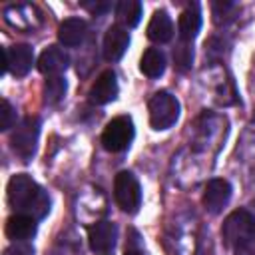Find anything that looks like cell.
Here are the masks:
<instances>
[{"mask_svg": "<svg viewBox=\"0 0 255 255\" xmlns=\"http://www.w3.org/2000/svg\"><path fill=\"white\" fill-rule=\"evenodd\" d=\"M36 219L30 215H22L16 213L12 217H8L6 221V237L12 239L14 243H26L28 239H32L36 235Z\"/></svg>", "mask_w": 255, "mask_h": 255, "instance_id": "13", "label": "cell"}, {"mask_svg": "<svg viewBox=\"0 0 255 255\" xmlns=\"http://www.w3.org/2000/svg\"><path fill=\"white\" fill-rule=\"evenodd\" d=\"M235 255H253V249H251V245L249 247H241V249H235Z\"/></svg>", "mask_w": 255, "mask_h": 255, "instance_id": "24", "label": "cell"}, {"mask_svg": "<svg viewBox=\"0 0 255 255\" xmlns=\"http://www.w3.org/2000/svg\"><path fill=\"white\" fill-rule=\"evenodd\" d=\"M38 137H40V120L38 118H24L18 128L12 131L10 143L12 149L16 151L18 157H22V161H30L36 153L38 147Z\"/></svg>", "mask_w": 255, "mask_h": 255, "instance_id": "3", "label": "cell"}, {"mask_svg": "<svg viewBox=\"0 0 255 255\" xmlns=\"http://www.w3.org/2000/svg\"><path fill=\"white\" fill-rule=\"evenodd\" d=\"M68 64H70L68 54H66L62 48H58V46L46 48V50L40 54V58H38V70H40L44 76H48V78L60 76L62 72H66Z\"/></svg>", "mask_w": 255, "mask_h": 255, "instance_id": "12", "label": "cell"}, {"mask_svg": "<svg viewBox=\"0 0 255 255\" xmlns=\"http://www.w3.org/2000/svg\"><path fill=\"white\" fill-rule=\"evenodd\" d=\"M16 122V112L12 108V104L8 100H2V106H0V129L2 131H8Z\"/></svg>", "mask_w": 255, "mask_h": 255, "instance_id": "21", "label": "cell"}, {"mask_svg": "<svg viewBox=\"0 0 255 255\" xmlns=\"http://www.w3.org/2000/svg\"><path fill=\"white\" fill-rule=\"evenodd\" d=\"M131 139H133V122L129 116L114 118L102 133V143L112 153H118V151H124L126 147H129Z\"/></svg>", "mask_w": 255, "mask_h": 255, "instance_id": "6", "label": "cell"}, {"mask_svg": "<svg viewBox=\"0 0 255 255\" xmlns=\"http://www.w3.org/2000/svg\"><path fill=\"white\" fill-rule=\"evenodd\" d=\"M221 235H223L225 243L233 249L253 245V237H255V219H253V215L245 209H237V211L229 213L227 219L223 221Z\"/></svg>", "mask_w": 255, "mask_h": 255, "instance_id": "2", "label": "cell"}, {"mask_svg": "<svg viewBox=\"0 0 255 255\" xmlns=\"http://www.w3.org/2000/svg\"><path fill=\"white\" fill-rule=\"evenodd\" d=\"M177 30H179L181 42H191L197 36V32L201 30V12H199L197 4H191L181 12L179 22H177Z\"/></svg>", "mask_w": 255, "mask_h": 255, "instance_id": "16", "label": "cell"}, {"mask_svg": "<svg viewBox=\"0 0 255 255\" xmlns=\"http://www.w3.org/2000/svg\"><path fill=\"white\" fill-rule=\"evenodd\" d=\"M126 255H143L141 251H137V249H128L126 251Z\"/></svg>", "mask_w": 255, "mask_h": 255, "instance_id": "25", "label": "cell"}, {"mask_svg": "<svg viewBox=\"0 0 255 255\" xmlns=\"http://www.w3.org/2000/svg\"><path fill=\"white\" fill-rule=\"evenodd\" d=\"M64 94H66V80L64 78L52 76V78L46 80V84H44V100H46V104H50V106L58 104L64 98Z\"/></svg>", "mask_w": 255, "mask_h": 255, "instance_id": "19", "label": "cell"}, {"mask_svg": "<svg viewBox=\"0 0 255 255\" xmlns=\"http://www.w3.org/2000/svg\"><path fill=\"white\" fill-rule=\"evenodd\" d=\"M139 70L147 78H159L165 72V56L157 48H147L139 60Z\"/></svg>", "mask_w": 255, "mask_h": 255, "instance_id": "18", "label": "cell"}, {"mask_svg": "<svg viewBox=\"0 0 255 255\" xmlns=\"http://www.w3.org/2000/svg\"><path fill=\"white\" fill-rule=\"evenodd\" d=\"M118 98V80H116V74L112 70H106L102 72L94 86L90 88V102L96 104V106H104V104H110Z\"/></svg>", "mask_w": 255, "mask_h": 255, "instance_id": "11", "label": "cell"}, {"mask_svg": "<svg viewBox=\"0 0 255 255\" xmlns=\"http://www.w3.org/2000/svg\"><path fill=\"white\" fill-rule=\"evenodd\" d=\"M8 203L22 215H30L36 221L50 211V197L28 173H16L8 181Z\"/></svg>", "mask_w": 255, "mask_h": 255, "instance_id": "1", "label": "cell"}, {"mask_svg": "<svg viewBox=\"0 0 255 255\" xmlns=\"http://www.w3.org/2000/svg\"><path fill=\"white\" fill-rule=\"evenodd\" d=\"M4 255H34V247L28 241L26 243H12L4 251Z\"/></svg>", "mask_w": 255, "mask_h": 255, "instance_id": "22", "label": "cell"}, {"mask_svg": "<svg viewBox=\"0 0 255 255\" xmlns=\"http://www.w3.org/2000/svg\"><path fill=\"white\" fill-rule=\"evenodd\" d=\"M141 2L139 0H122L116 6V16L120 20V26L133 28L141 20Z\"/></svg>", "mask_w": 255, "mask_h": 255, "instance_id": "17", "label": "cell"}, {"mask_svg": "<svg viewBox=\"0 0 255 255\" xmlns=\"http://www.w3.org/2000/svg\"><path fill=\"white\" fill-rule=\"evenodd\" d=\"M86 32H88V24L82 18H68L58 28V40L64 46L74 48V46H80L84 42Z\"/></svg>", "mask_w": 255, "mask_h": 255, "instance_id": "15", "label": "cell"}, {"mask_svg": "<svg viewBox=\"0 0 255 255\" xmlns=\"http://www.w3.org/2000/svg\"><path fill=\"white\" fill-rule=\"evenodd\" d=\"M82 6L86 8V10H90L92 14H104V12H108L110 10V2H106V0H100V2H82Z\"/></svg>", "mask_w": 255, "mask_h": 255, "instance_id": "23", "label": "cell"}, {"mask_svg": "<svg viewBox=\"0 0 255 255\" xmlns=\"http://www.w3.org/2000/svg\"><path fill=\"white\" fill-rule=\"evenodd\" d=\"M179 118V102L169 92H157L149 100V124L153 129H167Z\"/></svg>", "mask_w": 255, "mask_h": 255, "instance_id": "4", "label": "cell"}, {"mask_svg": "<svg viewBox=\"0 0 255 255\" xmlns=\"http://www.w3.org/2000/svg\"><path fill=\"white\" fill-rule=\"evenodd\" d=\"M114 197L116 203L126 213H135L141 205V187L131 171H120L114 179Z\"/></svg>", "mask_w": 255, "mask_h": 255, "instance_id": "5", "label": "cell"}, {"mask_svg": "<svg viewBox=\"0 0 255 255\" xmlns=\"http://www.w3.org/2000/svg\"><path fill=\"white\" fill-rule=\"evenodd\" d=\"M173 60H175V66L177 70L185 72L189 66H191V60H193V50L189 48L187 42H179L177 48L173 50Z\"/></svg>", "mask_w": 255, "mask_h": 255, "instance_id": "20", "label": "cell"}, {"mask_svg": "<svg viewBox=\"0 0 255 255\" xmlns=\"http://www.w3.org/2000/svg\"><path fill=\"white\" fill-rule=\"evenodd\" d=\"M253 245H255V237H253Z\"/></svg>", "mask_w": 255, "mask_h": 255, "instance_id": "26", "label": "cell"}, {"mask_svg": "<svg viewBox=\"0 0 255 255\" xmlns=\"http://www.w3.org/2000/svg\"><path fill=\"white\" fill-rule=\"evenodd\" d=\"M4 54H6V72H12L14 76L22 78L32 70L34 50L28 44H16L10 48H4Z\"/></svg>", "mask_w": 255, "mask_h": 255, "instance_id": "9", "label": "cell"}, {"mask_svg": "<svg viewBox=\"0 0 255 255\" xmlns=\"http://www.w3.org/2000/svg\"><path fill=\"white\" fill-rule=\"evenodd\" d=\"M128 46H129V32H128V28H124L120 24L110 26L106 36H104V48H102L104 50V58L108 62H118L126 54Z\"/></svg>", "mask_w": 255, "mask_h": 255, "instance_id": "8", "label": "cell"}, {"mask_svg": "<svg viewBox=\"0 0 255 255\" xmlns=\"http://www.w3.org/2000/svg\"><path fill=\"white\" fill-rule=\"evenodd\" d=\"M231 183L227 179H211L207 185H205V191H203V205L209 213H221L223 207L229 203L231 199Z\"/></svg>", "mask_w": 255, "mask_h": 255, "instance_id": "7", "label": "cell"}, {"mask_svg": "<svg viewBox=\"0 0 255 255\" xmlns=\"http://www.w3.org/2000/svg\"><path fill=\"white\" fill-rule=\"evenodd\" d=\"M118 239V229L112 221H98L88 229V241L90 249L96 253H108L114 249Z\"/></svg>", "mask_w": 255, "mask_h": 255, "instance_id": "10", "label": "cell"}, {"mask_svg": "<svg viewBox=\"0 0 255 255\" xmlns=\"http://www.w3.org/2000/svg\"><path fill=\"white\" fill-rule=\"evenodd\" d=\"M147 38L157 44H165L173 38V22L165 10H155L147 24Z\"/></svg>", "mask_w": 255, "mask_h": 255, "instance_id": "14", "label": "cell"}]
</instances>
